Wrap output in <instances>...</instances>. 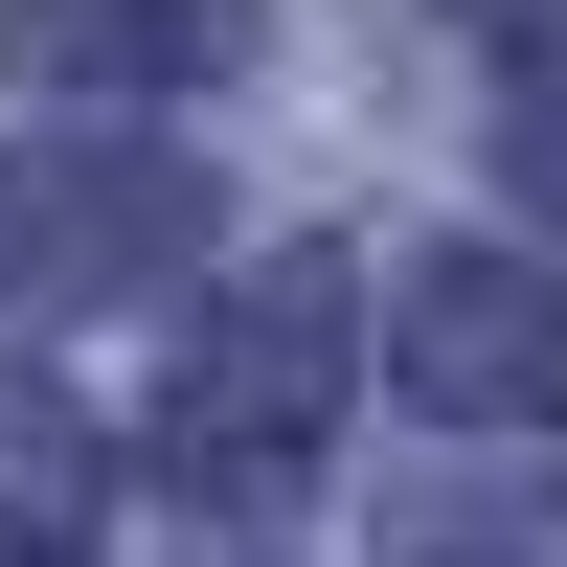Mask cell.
<instances>
[{"mask_svg": "<svg viewBox=\"0 0 567 567\" xmlns=\"http://www.w3.org/2000/svg\"><path fill=\"white\" fill-rule=\"evenodd\" d=\"M114 250H182L159 159H0V296H136Z\"/></svg>", "mask_w": 567, "mask_h": 567, "instance_id": "cell-3", "label": "cell"}, {"mask_svg": "<svg viewBox=\"0 0 567 567\" xmlns=\"http://www.w3.org/2000/svg\"><path fill=\"white\" fill-rule=\"evenodd\" d=\"M341 341H363V318H341V272H318V250H272L250 296L205 318V363H182V477L272 499V477L318 454V409H341Z\"/></svg>", "mask_w": 567, "mask_h": 567, "instance_id": "cell-1", "label": "cell"}, {"mask_svg": "<svg viewBox=\"0 0 567 567\" xmlns=\"http://www.w3.org/2000/svg\"><path fill=\"white\" fill-rule=\"evenodd\" d=\"M69 499H91V454H69V409H45V386H0V523H69Z\"/></svg>", "mask_w": 567, "mask_h": 567, "instance_id": "cell-5", "label": "cell"}, {"mask_svg": "<svg viewBox=\"0 0 567 567\" xmlns=\"http://www.w3.org/2000/svg\"><path fill=\"white\" fill-rule=\"evenodd\" d=\"M409 567H567V499H477V523H409Z\"/></svg>", "mask_w": 567, "mask_h": 567, "instance_id": "cell-6", "label": "cell"}, {"mask_svg": "<svg viewBox=\"0 0 567 567\" xmlns=\"http://www.w3.org/2000/svg\"><path fill=\"white\" fill-rule=\"evenodd\" d=\"M386 363H409L432 409H567V296L499 272V250H432V272L386 296Z\"/></svg>", "mask_w": 567, "mask_h": 567, "instance_id": "cell-2", "label": "cell"}, {"mask_svg": "<svg viewBox=\"0 0 567 567\" xmlns=\"http://www.w3.org/2000/svg\"><path fill=\"white\" fill-rule=\"evenodd\" d=\"M227 45H250V0H0L23 91H205Z\"/></svg>", "mask_w": 567, "mask_h": 567, "instance_id": "cell-4", "label": "cell"}]
</instances>
